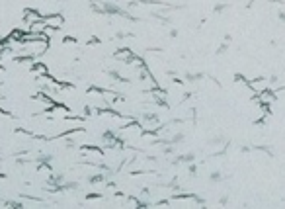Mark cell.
<instances>
[{"mask_svg": "<svg viewBox=\"0 0 285 209\" xmlns=\"http://www.w3.org/2000/svg\"><path fill=\"white\" fill-rule=\"evenodd\" d=\"M113 57H115V61H117V63L129 65V63H131L133 59H135V53H133V51L129 49V47H123V49H117Z\"/></svg>", "mask_w": 285, "mask_h": 209, "instance_id": "1", "label": "cell"}, {"mask_svg": "<svg viewBox=\"0 0 285 209\" xmlns=\"http://www.w3.org/2000/svg\"><path fill=\"white\" fill-rule=\"evenodd\" d=\"M43 22H45L47 27L61 29V27H63V23H65V20H63V16H61V14H49V16H43Z\"/></svg>", "mask_w": 285, "mask_h": 209, "instance_id": "2", "label": "cell"}, {"mask_svg": "<svg viewBox=\"0 0 285 209\" xmlns=\"http://www.w3.org/2000/svg\"><path fill=\"white\" fill-rule=\"evenodd\" d=\"M41 20H43V16H41L37 10H25L23 22L27 23V25H31V23H35V22H41Z\"/></svg>", "mask_w": 285, "mask_h": 209, "instance_id": "3", "label": "cell"}]
</instances>
